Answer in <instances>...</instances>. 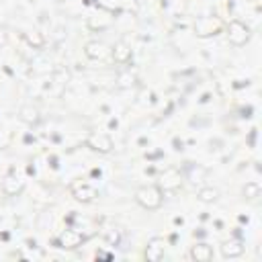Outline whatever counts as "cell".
<instances>
[{
	"instance_id": "1",
	"label": "cell",
	"mask_w": 262,
	"mask_h": 262,
	"mask_svg": "<svg viewBox=\"0 0 262 262\" xmlns=\"http://www.w3.org/2000/svg\"><path fill=\"white\" fill-rule=\"evenodd\" d=\"M135 203L147 211H156L162 207L164 203V194H162V188L156 186V184H145V186H139L135 190Z\"/></svg>"
},
{
	"instance_id": "2",
	"label": "cell",
	"mask_w": 262,
	"mask_h": 262,
	"mask_svg": "<svg viewBox=\"0 0 262 262\" xmlns=\"http://www.w3.org/2000/svg\"><path fill=\"white\" fill-rule=\"evenodd\" d=\"M223 29L221 20L219 18H213V16H201L194 20V35L201 37V39H209V37H215L219 35Z\"/></svg>"
},
{
	"instance_id": "3",
	"label": "cell",
	"mask_w": 262,
	"mask_h": 262,
	"mask_svg": "<svg viewBox=\"0 0 262 262\" xmlns=\"http://www.w3.org/2000/svg\"><path fill=\"white\" fill-rule=\"evenodd\" d=\"M250 37H252V33H250V27H248L246 23H242V20H231V23L227 25V39H229L231 45L242 47V45H246V43L250 41Z\"/></svg>"
},
{
	"instance_id": "4",
	"label": "cell",
	"mask_w": 262,
	"mask_h": 262,
	"mask_svg": "<svg viewBox=\"0 0 262 262\" xmlns=\"http://www.w3.org/2000/svg\"><path fill=\"white\" fill-rule=\"evenodd\" d=\"M25 182H27L25 176L12 170V172H8V174L4 176V180H2V192H4L6 196H16V194L23 192Z\"/></svg>"
},
{
	"instance_id": "5",
	"label": "cell",
	"mask_w": 262,
	"mask_h": 262,
	"mask_svg": "<svg viewBox=\"0 0 262 262\" xmlns=\"http://www.w3.org/2000/svg\"><path fill=\"white\" fill-rule=\"evenodd\" d=\"M82 242H84V235L80 233V231H76V229H63L57 237H55V246L57 248H61V250H76L78 246H82Z\"/></svg>"
},
{
	"instance_id": "6",
	"label": "cell",
	"mask_w": 262,
	"mask_h": 262,
	"mask_svg": "<svg viewBox=\"0 0 262 262\" xmlns=\"http://www.w3.org/2000/svg\"><path fill=\"white\" fill-rule=\"evenodd\" d=\"M86 145L92 151H98V154H111L113 147H115L111 135H106V133H90L88 139H86Z\"/></svg>"
},
{
	"instance_id": "7",
	"label": "cell",
	"mask_w": 262,
	"mask_h": 262,
	"mask_svg": "<svg viewBox=\"0 0 262 262\" xmlns=\"http://www.w3.org/2000/svg\"><path fill=\"white\" fill-rule=\"evenodd\" d=\"M182 184V174L176 170V168H166L162 174H160V188L162 190H168V192H174L178 190Z\"/></svg>"
},
{
	"instance_id": "8",
	"label": "cell",
	"mask_w": 262,
	"mask_h": 262,
	"mask_svg": "<svg viewBox=\"0 0 262 262\" xmlns=\"http://www.w3.org/2000/svg\"><path fill=\"white\" fill-rule=\"evenodd\" d=\"M111 25H113V16H111L108 12H104V10L92 12V14L88 16V20H86V27H88L90 31H106Z\"/></svg>"
},
{
	"instance_id": "9",
	"label": "cell",
	"mask_w": 262,
	"mask_h": 262,
	"mask_svg": "<svg viewBox=\"0 0 262 262\" xmlns=\"http://www.w3.org/2000/svg\"><path fill=\"white\" fill-rule=\"evenodd\" d=\"M72 196L78 203H92L98 196V192L94 186H90L86 182H76V184H72Z\"/></svg>"
},
{
	"instance_id": "10",
	"label": "cell",
	"mask_w": 262,
	"mask_h": 262,
	"mask_svg": "<svg viewBox=\"0 0 262 262\" xmlns=\"http://www.w3.org/2000/svg\"><path fill=\"white\" fill-rule=\"evenodd\" d=\"M108 53H111V49H108L102 41H88V43L84 45V55H86L88 59H92V61H102Z\"/></svg>"
},
{
	"instance_id": "11",
	"label": "cell",
	"mask_w": 262,
	"mask_h": 262,
	"mask_svg": "<svg viewBox=\"0 0 262 262\" xmlns=\"http://www.w3.org/2000/svg\"><path fill=\"white\" fill-rule=\"evenodd\" d=\"M131 55H133V51H131V47H129L125 41H117V43L111 47V57H113L115 63L125 66V63L131 61Z\"/></svg>"
},
{
	"instance_id": "12",
	"label": "cell",
	"mask_w": 262,
	"mask_h": 262,
	"mask_svg": "<svg viewBox=\"0 0 262 262\" xmlns=\"http://www.w3.org/2000/svg\"><path fill=\"white\" fill-rule=\"evenodd\" d=\"M244 250H246V246H244V242L237 239V237L225 239V242L221 244V254H223V258H237V256L244 254Z\"/></svg>"
},
{
	"instance_id": "13",
	"label": "cell",
	"mask_w": 262,
	"mask_h": 262,
	"mask_svg": "<svg viewBox=\"0 0 262 262\" xmlns=\"http://www.w3.org/2000/svg\"><path fill=\"white\" fill-rule=\"evenodd\" d=\"M164 250H166V242L162 237H151L147 242V248H145V258L151 262H158L164 256Z\"/></svg>"
},
{
	"instance_id": "14",
	"label": "cell",
	"mask_w": 262,
	"mask_h": 262,
	"mask_svg": "<svg viewBox=\"0 0 262 262\" xmlns=\"http://www.w3.org/2000/svg\"><path fill=\"white\" fill-rule=\"evenodd\" d=\"M18 119H20L23 123H27V125H37V123L41 121V113H39V108L33 106V104H23V106L18 108Z\"/></svg>"
},
{
	"instance_id": "15",
	"label": "cell",
	"mask_w": 262,
	"mask_h": 262,
	"mask_svg": "<svg viewBox=\"0 0 262 262\" xmlns=\"http://www.w3.org/2000/svg\"><path fill=\"white\" fill-rule=\"evenodd\" d=\"M190 258L196 260V262H209L213 258V248L205 242H199L190 248Z\"/></svg>"
},
{
	"instance_id": "16",
	"label": "cell",
	"mask_w": 262,
	"mask_h": 262,
	"mask_svg": "<svg viewBox=\"0 0 262 262\" xmlns=\"http://www.w3.org/2000/svg\"><path fill=\"white\" fill-rule=\"evenodd\" d=\"M207 176V168L201 166V164H188L186 166V180H190L192 184H199L203 182Z\"/></svg>"
},
{
	"instance_id": "17",
	"label": "cell",
	"mask_w": 262,
	"mask_h": 262,
	"mask_svg": "<svg viewBox=\"0 0 262 262\" xmlns=\"http://www.w3.org/2000/svg\"><path fill=\"white\" fill-rule=\"evenodd\" d=\"M196 199H199L201 203H205V205H213V203L219 199V190H217L215 186H203V188L199 190Z\"/></svg>"
},
{
	"instance_id": "18",
	"label": "cell",
	"mask_w": 262,
	"mask_h": 262,
	"mask_svg": "<svg viewBox=\"0 0 262 262\" xmlns=\"http://www.w3.org/2000/svg\"><path fill=\"white\" fill-rule=\"evenodd\" d=\"M135 82H137V78H135V74L133 72H129V70H125V72H119V76H117V86L121 88V90H127V88H131V86H135Z\"/></svg>"
},
{
	"instance_id": "19",
	"label": "cell",
	"mask_w": 262,
	"mask_h": 262,
	"mask_svg": "<svg viewBox=\"0 0 262 262\" xmlns=\"http://www.w3.org/2000/svg\"><path fill=\"white\" fill-rule=\"evenodd\" d=\"M25 41H27L33 49H41V47L45 45V37H43L39 31H29V33H25Z\"/></svg>"
},
{
	"instance_id": "20",
	"label": "cell",
	"mask_w": 262,
	"mask_h": 262,
	"mask_svg": "<svg viewBox=\"0 0 262 262\" xmlns=\"http://www.w3.org/2000/svg\"><path fill=\"white\" fill-rule=\"evenodd\" d=\"M260 192H262V188H260V184L258 182H246V186H244V196L248 199V201H254V199H258L260 196Z\"/></svg>"
},
{
	"instance_id": "21",
	"label": "cell",
	"mask_w": 262,
	"mask_h": 262,
	"mask_svg": "<svg viewBox=\"0 0 262 262\" xmlns=\"http://www.w3.org/2000/svg\"><path fill=\"white\" fill-rule=\"evenodd\" d=\"M151 102H154V92L143 88L141 94H139V104H145V106H147V104H151Z\"/></svg>"
},
{
	"instance_id": "22",
	"label": "cell",
	"mask_w": 262,
	"mask_h": 262,
	"mask_svg": "<svg viewBox=\"0 0 262 262\" xmlns=\"http://www.w3.org/2000/svg\"><path fill=\"white\" fill-rule=\"evenodd\" d=\"M106 242H108V244H113V246H115V244H119V231H117V229L108 231V233H106Z\"/></svg>"
},
{
	"instance_id": "23",
	"label": "cell",
	"mask_w": 262,
	"mask_h": 262,
	"mask_svg": "<svg viewBox=\"0 0 262 262\" xmlns=\"http://www.w3.org/2000/svg\"><path fill=\"white\" fill-rule=\"evenodd\" d=\"M4 41H6V35H4V31H0V45H4Z\"/></svg>"
}]
</instances>
